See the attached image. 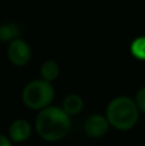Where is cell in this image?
I'll return each mask as SVG.
<instances>
[{"label":"cell","mask_w":145,"mask_h":146,"mask_svg":"<svg viewBox=\"0 0 145 146\" xmlns=\"http://www.w3.org/2000/svg\"><path fill=\"white\" fill-rule=\"evenodd\" d=\"M71 129V117L58 106H48L36 117V131L46 141H59Z\"/></svg>","instance_id":"1"},{"label":"cell","mask_w":145,"mask_h":146,"mask_svg":"<svg viewBox=\"0 0 145 146\" xmlns=\"http://www.w3.org/2000/svg\"><path fill=\"white\" fill-rule=\"evenodd\" d=\"M107 119L117 129H130L139 119V108L128 96H118L107 106Z\"/></svg>","instance_id":"2"},{"label":"cell","mask_w":145,"mask_h":146,"mask_svg":"<svg viewBox=\"0 0 145 146\" xmlns=\"http://www.w3.org/2000/svg\"><path fill=\"white\" fill-rule=\"evenodd\" d=\"M54 99V87L44 80H35L25 86L22 101L31 109H45Z\"/></svg>","instance_id":"3"},{"label":"cell","mask_w":145,"mask_h":146,"mask_svg":"<svg viewBox=\"0 0 145 146\" xmlns=\"http://www.w3.org/2000/svg\"><path fill=\"white\" fill-rule=\"evenodd\" d=\"M31 56H32V51L30 45L22 38L12 41L8 46V58L10 63H13L14 66H26L30 62Z\"/></svg>","instance_id":"4"},{"label":"cell","mask_w":145,"mask_h":146,"mask_svg":"<svg viewBox=\"0 0 145 146\" xmlns=\"http://www.w3.org/2000/svg\"><path fill=\"white\" fill-rule=\"evenodd\" d=\"M108 128H109V122H108L107 117L102 115V114L90 115L84 124L85 133L92 139H99V137L104 136L108 132Z\"/></svg>","instance_id":"5"},{"label":"cell","mask_w":145,"mask_h":146,"mask_svg":"<svg viewBox=\"0 0 145 146\" xmlns=\"http://www.w3.org/2000/svg\"><path fill=\"white\" fill-rule=\"evenodd\" d=\"M31 136V126L25 119H15L9 126V137L15 142L26 141Z\"/></svg>","instance_id":"6"},{"label":"cell","mask_w":145,"mask_h":146,"mask_svg":"<svg viewBox=\"0 0 145 146\" xmlns=\"http://www.w3.org/2000/svg\"><path fill=\"white\" fill-rule=\"evenodd\" d=\"M63 109L69 117L76 115L84 109V100L77 94H69L63 100Z\"/></svg>","instance_id":"7"},{"label":"cell","mask_w":145,"mask_h":146,"mask_svg":"<svg viewBox=\"0 0 145 146\" xmlns=\"http://www.w3.org/2000/svg\"><path fill=\"white\" fill-rule=\"evenodd\" d=\"M40 76L41 80L46 81L50 83L59 76V66L55 60H46L43 63L40 68Z\"/></svg>","instance_id":"8"},{"label":"cell","mask_w":145,"mask_h":146,"mask_svg":"<svg viewBox=\"0 0 145 146\" xmlns=\"http://www.w3.org/2000/svg\"><path fill=\"white\" fill-rule=\"evenodd\" d=\"M19 35V27L13 22L3 23L0 25V41L7 42V41H14L18 38Z\"/></svg>","instance_id":"9"},{"label":"cell","mask_w":145,"mask_h":146,"mask_svg":"<svg viewBox=\"0 0 145 146\" xmlns=\"http://www.w3.org/2000/svg\"><path fill=\"white\" fill-rule=\"evenodd\" d=\"M130 50H131V54L135 58L145 60V36L135 38L132 41V44H131Z\"/></svg>","instance_id":"10"},{"label":"cell","mask_w":145,"mask_h":146,"mask_svg":"<svg viewBox=\"0 0 145 146\" xmlns=\"http://www.w3.org/2000/svg\"><path fill=\"white\" fill-rule=\"evenodd\" d=\"M135 103H136V105H138L139 110L145 113V87H141L140 90L136 92Z\"/></svg>","instance_id":"11"},{"label":"cell","mask_w":145,"mask_h":146,"mask_svg":"<svg viewBox=\"0 0 145 146\" xmlns=\"http://www.w3.org/2000/svg\"><path fill=\"white\" fill-rule=\"evenodd\" d=\"M0 146H12L9 139H8L7 136H4V135H1V133H0Z\"/></svg>","instance_id":"12"}]
</instances>
